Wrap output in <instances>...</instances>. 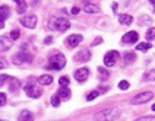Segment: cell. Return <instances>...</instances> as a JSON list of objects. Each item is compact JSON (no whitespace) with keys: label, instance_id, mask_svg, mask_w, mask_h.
<instances>
[{"label":"cell","instance_id":"cell-18","mask_svg":"<svg viewBox=\"0 0 155 121\" xmlns=\"http://www.w3.org/2000/svg\"><path fill=\"white\" fill-rule=\"evenodd\" d=\"M37 80H38V83H40V85L47 86V85L53 83V76H51V75H41V76L37 79Z\"/></svg>","mask_w":155,"mask_h":121},{"label":"cell","instance_id":"cell-32","mask_svg":"<svg viewBox=\"0 0 155 121\" xmlns=\"http://www.w3.org/2000/svg\"><path fill=\"white\" fill-rule=\"evenodd\" d=\"M135 121H155V117L154 115H147V117H140V118H138Z\"/></svg>","mask_w":155,"mask_h":121},{"label":"cell","instance_id":"cell-5","mask_svg":"<svg viewBox=\"0 0 155 121\" xmlns=\"http://www.w3.org/2000/svg\"><path fill=\"white\" fill-rule=\"evenodd\" d=\"M152 98H154V94H152V92H140V94H138L136 96H133V98L130 99V104L132 105L147 104V102H149Z\"/></svg>","mask_w":155,"mask_h":121},{"label":"cell","instance_id":"cell-26","mask_svg":"<svg viewBox=\"0 0 155 121\" xmlns=\"http://www.w3.org/2000/svg\"><path fill=\"white\" fill-rule=\"evenodd\" d=\"M143 79H145V80H155V69L149 70L147 75L143 76Z\"/></svg>","mask_w":155,"mask_h":121},{"label":"cell","instance_id":"cell-11","mask_svg":"<svg viewBox=\"0 0 155 121\" xmlns=\"http://www.w3.org/2000/svg\"><path fill=\"white\" fill-rule=\"evenodd\" d=\"M84 38H82V35L79 34H72L68 37V40H66V43H68V45L69 47H78V44H81V41H82Z\"/></svg>","mask_w":155,"mask_h":121},{"label":"cell","instance_id":"cell-17","mask_svg":"<svg viewBox=\"0 0 155 121\" xmlns=\"http://www.w3.org/2000/svg\"><path fill=\"white\" fill-rule=\"evenodd\" d=\"M119 22H120L121 25H130L133 22V16L127 15V13H120L119 15Z\"/></svg>","mask_w":155,"mask_h":121},{"label":"cell","instance_id":"cell-7","mask_svg":"<svg viewBox=\"0 0 155 121\" xmlns=\"http://www.w3.org/2000/svg\"><path fill=\"white\" fill-rule=\"evenodd\" d=\"M25 94L29 98H40V96L43 95V91H41V88L35 86L32 83H28L25 86Z\"/></svg>","mask_w":155,"mask_h":121},{"label":"cell","instance_id":"cell-14","mask_svg":"<svg viewBox=\"0 0 155 121\" xmlns=\"http://www.w3.org/2000/svg\"><path fill=\"white\" fill-rule=\"evenodd\" d=\"M84 10L86 13H100L101 8L98 5H94V3H85L84 5Z\"/></svg>","mask_w":155,"mask_h":121},{"label":"cell","instance_id":"cell-1","mask_svg":"<svg viewBox=\"0 0 155 121\" xmlns=\"http://www.w3.org/2000/svg\"><path fill=\"white\" fill-rule=\"evenodd\" d=\"M120 115H121V110L116 108V107H111V108H105L103 111L97 113L94 115V120L95 121H116Z\"/></svg>","mask_w":155,"mask_h":121},{"label":"cell","instance_id":"cell-40","mask_svg":"<svg viewBox=\"0 0 155 121\" xmlns=\"http://www.w3.org/2000/svg\"><path fill=\"white\" fill-rule=\"evenodd\" d=\"M151 110H152V111H155V104L152 105V108H151Z\"/></svg>","mask_w":155,"mask_h":121},{"label":"cell","instance_id":"cell-24","mask_svg":"<svg viewBox=\"0 0 155 121\" xmlns=\"http://www.w3.org/2000/svg\"><path fill=\"white\" fill-rule=\"evenodd\" d=\"M98 72H100V79L101 80H107V79L110 78V73L105 69H103V67H98Z\"/></svg>","mask_w":155,"mask_h":121},{"label":"cell","instance_id":"cell-13","mask_svg":"<svg viewBox=\"0 0 155 121\" xmlns=\"http://www.w3.org/2000/svg\"><path fill=\"white\" fill-rule=\"evenodd\" d=\"M75 61H88L91 59V53L88 51V50H81V51H78V54H75Z\"/></svg>","mask_w":155,"mask_h":121},{"label":"cell","instance_id":"cell-41","mask_svg":"<svg viewBox=\"0 0 155 121\" xmlns=\"http://www.w3.org/2000/svg\"><path fill=\"white\" fill-rule=\"evenodd\" d=\"M2 28H3V22H0V29H2Z\"/></svg>","mask_w":155,"mask_h":121},{"label":"cell","instance_id":"cell-8","mask_svg":"<svg viewBox=\"0 0 155 121\" xmlns=\"http://www.w3.org/2000/svg\"><path fill=\"white\" fill-rule=\"evenodd\" d=\"M37 16L35 15H28V16H24L22 19H21V24L25 26V28H28V29H34L35 26H37Z\"/></svg>","mask_w":155,"mask_h":121},{"label":"cell","instance_id":"cell-27","mask_svg":"<svg viewBox=\"0 0 155 121\" xmlns=\"http://www.w3.org/2000/svg\"><path fill=\"white\" fill-rule=\"evenodd\" d=\"M59 83H60L61 86H69V83H70V79L68 78V76H61V78L59 79Z\"/></svg>","mask_w":155,"mask_h":121},{"label":"cell","instance_id":"cell-20","mask_svg":"<svg viewBox=\"0 0 155 121\" xmlns=\"http://www.w3.org/2000/svg\"><path fill=\"white\" fill-rule=\"evenodd\" d=\"M13 2L16 3L18 13H21V15H22V13H25V12H26V8H28V6H26V2H25V0H13Z\"/></svg>","mask_w":155,"mask_h":121},{"label":"cell","instance_id":"cell-19","mask_svg":"<svg viewBox=\"0 0 155 121\" xmlns=\"http://www.w3.org/2000/svg\"><path fill=\"white\" fill-rule=\"evenodd\" d=\"M9 80H10V83H9V91L15 94L18 89H19V86H21V82H19V79H16V78H10Z\"/></svg>","mask_w":155,"mask_h":121},{"label":"cell","instance_id":"cell-10","mask_svg":"<svg viewBox=\"0 0 155 121\" xmlns=\"http://www.w3.org/2000/svg\"><path fill=\"white\" fill-rule=\"evenodd\" d=\"M138 40H139V34L136 31H130V32L123 35V38H121V41L126 44H133V43H136Z\"/></svg>","mask_w":155,"mask_h":121},{"label":"cell","instance_id":"cell-30","mask_svg":"<svg viewBox=\"0 0 155 121\" xmlns=\"http://www.w3.org/2000/svg\"><path fill=\"white\" fill-rule=\"evenodd\" d=\"M98 95H100V92H98V91H92L91 94H88L86 99H88V101H94V99H95V98H97Z\"/></svg>","mask_w":155,"mask_h":121},{"label":"cell","instance_id":"cell-31","mask_svg":"<svg viewBox=\"0 0 155 121\" xmlns=\"http://www.w3.org/2000/svg\"><path fill=\"white\" fill-rule=\"evenodd\" d=\"M51 105H54V107H59V105H60V98L57 95L51 96Z\"/></svg>","mask_w":155,"mask_h":121},{"label":"cell","instance_id":"cell-39","mask_svg":"<svg viewBox=\"0 0 155 121\" xmlns=\"http://www.w3.org/2000/svg\"><path fill=\"white\" fill-rule=\"evenodd\" d=\"M44 43H45V44H51V43H53V38H51V37H47Z\"/></svg>","mask_w":155,"mask_h":121},{"label":"cell","instance_id":"cell-22","mask_svg":"<svg viewBox=\"0 0 155 121\" xmlns=\"http://www.w3.org/2000/svg\"><path fill=\"white\" fill-rule=\"evenodd\" d=\"M123 60H124V63H133V61L136 60V54L133 51H127L123 54Z\"/></svg>","mask_w":155,"mask_h":121},{"label":"cell","instance_id":"cell-6","mask_svg":"<svg viewBox=\"0 0 155 121\" xmlns=\"http://www.w3.org/2000/svg\"><path fill=\"white\" fill-rule=\"evenodd\" d=\"M119 57H120L119 51H114V50H113V51H108L104 56V66H105V67H113V66L117 63Z\"/></svg>","mask_w":155,"mask_h":121},{"label":"cell","instance_id":"cell-38","mask_svg":"<svg viewBox=\"0 0 155 121\" xmlns=\"http://www.w3.org/2000/svg\"><path fill=\"white\" fill-rule=\"evenodd\" d=\"M107 91H108V88H107V86L100 88V89H98V92H101V94H104V92H107Z\"/></svg>","mask_w":155,"mask_h":121},{"label":"cell","instance_id":"cell-15","mask_svg":"<svg viewBox=\"0 0 155 121\" xmlns=\"http://www.w3.org/2000/svg\"><path fill=\"white\" fill-rule=\"evenodd\" d=\"M56 95L59 96L60 99H69L70 95H72V92H70V89L68 86H61L60 89H59V92H57Z\"/></svg>","mask_w":155,"mask_h":121},{"label":"cell","instance_id":"cell-29","mask_svg":"<svg viewBox=\"0 0 155 121\" xmlns=\"http://www.w3.org/2000/svg\"><path fill=\"white\" fill-rule=\"evenodd\" d=\"M129 86H130V83L127 82V80H121L120 83H119V88H120L121 91H127Z\"/></svg>","mask_w":155,"mask_h":121},{"label":"cell","instance_id":"cell-12","mask_svg":"<svg viewBox=\"0 0 155 121\" xmlns=\"http://www.w3.org/2000/svg\"><path fill=\"white\" fill-rule=\"evenodd\" d=\"M13 45V41L9 37H0V51H8Z\"/></svg>","mask_w":155,"mask_h":121},{"label":"cell","instance_id":"cell-16","mask_svg":"<svg viewBox=\"0 0 155 121\" xmlns=\"http://www.w3.org/2000/svg\"><path fill=\"white\" fill-rule=\"evenodd\" d=\"M19 121H34V115L31 111H28V110H22L21 113H19Z\"/></svg>","mask_w":155,"mask_h":121},{"label":"cell","instance_id":"cell-28","mask_svg":"<svg viewBox=\"0 0 155 121\" xmlns=\"http://www.w3.org/2000/svg\"><path fill=\"white\" fill-rule=\"evenodd\" d=\"M19 35H21L19 29H13V31L10 32V37H9V38H10L12 41H15V40H18V38H19Z\"/></svg>","mask_w":155,"mask_h":121},{"label":"cell","instance_id":"cell-34","mask_svg":"<svg viewBox=\"0 0 155 121\" xmlns=\"http://www.w3.org/2000/svg\"><path fill=\"white\" fill-rule=\"evenodd\" d=\"M6 66H8V61H6V59L0 56V70H2V69H5Z\"/></svg>","mask_w":155,"mask_h":121},{"label":"cell","instance_id":"cell-33","mask_svg":"<svg viewBox=\"0 0 155 121\" xmlns=\"http://www.w3.org/2000/svg\"><path fill=\"white\" fill-rule=\"evenodd\" d=\"M6 101H8V98H6V94L0 92V107H3V105L6 104Z\"/></svg>","mask_w":155,"mask_h":121},{"label":"cell","instance_id":"cell-36","mask_svg":"<svg viewBox=\"0 0 155 121\" xmlns=\"http://www.w3.org/2000/svg\"><path fill=\"white\" fill-rule=\"evenodd\" d=\"M79 13V8L75 6V8H72V15H78Z\"/></svg>","mask_w":155,"mask_h":121},{"label":"cell","instance_id":"cell-9","mask_svg":"<svg viewBox=\"0 0 155 121\" xmlns=\"http://www.w3.org/2000/svg\"><path fill=\"white\" fill-rule=\"evenodd\" d=\"M89 78V69L88 67H81V69H78L75 72V79H76L78 82H85L86 79Z\"/></svg>","mask_w":155,"mask_h":121},{"label":"cell","instance_id":"cell-43","mask_svg":"<svg viewBox=\"0 0 155 121\" xmlns=\"http://www.w3.org/2000/svg\"><path fill=\"white\" fill-rule=\"evenodd\" d=\"M0 121H2V120H0Z\"/></svg>","mask_w":155,"mask_h":121},{"label":"cell","instance_id":"cell-25","mask_svg":"<svg viewBox=\"0 0 155 121\" xmlns=\"http://www.w3.org/2000/svg\"><path fill=\"white\" fill-rule=\"evenodd\" d=\"M145 37H147V40H154L155 38V28H148Z\"/></svg>","mask_w":155,"mask_h":121},{"label":"cell","instance_id":"cell-42","mask_svg":"<svg viewBox=\"0 0 155 121\" xmlns=\"http://www.w3.org/2000/svg\"><path fill=\"white\" fill-rule=\"evenodd\" d=\"M149 2H151V3H152V5H155V0H149Z\"/></svg>","mask_w":155,"mask_h":121},{"label":"cell","instance_id":"cell-4","mask_svg":"<svg viewBox=\"0 0 155 121\" xmlns=\"http://www.w3.org/2000/svg\"><path fill=\"white\" fill-rule=\"evenodd\" d=\"M34 60V56L28 51H19L18 54L13 56V63L15 64H28V63H32Z\"/></svg>","mask_w":155,"mask_h":121},{"label":"cell","instance_id":"cell-23","mask_svg":"<svg viewBox=\"0 0 155 121\" xmlns=\"http://www.w3.org/2000/svg\"><path fill=\"white\" fill-rule=\"evenodd\" d=\"M152 48V44L151 43H139L136 45V51H148V50H151Z\"/></svg>","mask_w":155,"mask_h":121},{"label":"cell","instance_id":"cell-3","mask_svg":"<svg viewBox=\"0 0 155 121\" xmlns=\"http://www.w3.org/2000/svg\"><path fill=\"white\" fill-rule=\"evenodd\" d=\"M66 57L61 54V53H57V54H54L50 57V64L47 66L48 69H54V70H60L63 69L64 66H66Z\"/></svg>","mask_w":155,"mask_h":121},{"label":"cell","instance_id":"cell-35","mask_svg":"<svg viewBox=\"0 0 155 121\" xmlns=\"http://www.w3.org/2000/svg\"><path fill=\"white\" fill-rule=\"evenodd\" d=\"M9 79V76L8 75H0V86H3L5 85V82Z\"/></svg>","mask_w":155,"mask_h":121},{"label":"cell","instance_id":"cell-2","mask_svg":"<svg viewBox=\"0 0 155 121\" xmlns=\"http://www.w3.org/2000/svg\"><path fill=\"white\" fill-rule=\"evenodd\" d=\"M70 28V22L66 18H51L48 21V29L51 31H59V32H64Z\"/></svg>","mask_w":155,"mask_h":121},{"label":"cell","instance_id":"cell-37","mask_svg":"<svg viewBox=\"0 0 155 121\" xmlns=\"http://www.w3.org/2000/svg\"><path fill=\"white\" fill-rule=\"evenodd\" d=\"M100 43H103V38H100V37H98V38H95V41L92 43V45H97V44H100Z\"/></svg>","mask_w":155,"mask_h":121},{"label":"cell","instance_id":"cell-21","mask_svg":"<svg viewBox=\"0 0 155 121\" xmlns=\"http://www.w3.org/2000/svg\"><path fill=\"white\" fill-rule=\"evenodd\" d=\"M10 15V9L8 6H0V22H3V21H6Z\"/></svg>","mask_w":155,"mask_h":121}]
</instances>
